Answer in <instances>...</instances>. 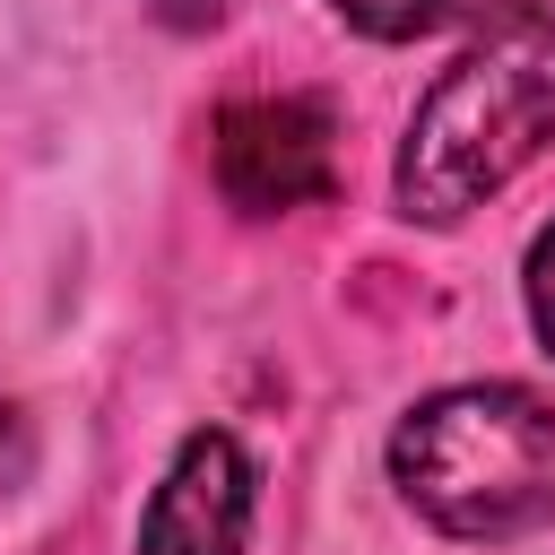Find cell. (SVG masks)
Here are the masks:
<instances>
[{"instance_id": "cell-4", "label": "cell", "mask_w": 555, "mask_h": 555, "mask_svg": "<svg viewBox=\"0 0 555 555\" xmlns=\"http://www.w3.org/2000/svg\"><path fill=\"white\" fill-rule=\"evenodd\" d=\"M251 512H260V468L225 425H191L147 503H139V538L130 555H243L251 546Z\"/></svg>"}, {"instance_id": "cell-2", "label": "cell", "mask_w": 555, "mask_h": 555, "mask_svg": "<svg viewBox=\"0 0 555 555\" xmlns=\"http://www.w3.org/2000/svg\"><path fill=\"white\" fill-rule=\"evenodd\" d=\"M399 503L460 546H520L555 529V399L529 382H442L399 408Z\"/></svg>"}, {"instance_id": "cell-1", "label": "cell", "mask_w": 555, "mask_h": 555, "mask_svg": "<svg viewBox=\"0 0 555 555\" xmlns=\"http://www.w3.org/2000/svg\"><path fill=\"white\" fill-rule=\"evenodd\" d=\"M555 147V0H529L520 17L460 43V61L416 95L390 199L408 225H460L494 191H512Z\"/></svg>"}, {"instance_id": "cell-8", "label": "cell", "mask_w": 555, "mask_h": 555, "mask_svg": "<svg viewBox=\"0 0 555 555\" xmlns=\"http://www.w3.org/2000/svg\"><path fill=\"white\" fill-rule=\"evenodd\" d=\"M225 9H234V0H156V17H165V26H182V35H199V26H217Z\"/></svg>"}, {"instance_id": "cell-5", "label": "cell", "mask_w": 555, "mask_h": 555, "mask_svg": "<svg viewBox=\"0 0 555 555\" xmlns=\"http://www.w3.org/2000/svg\"><path fill=\"white\" fill-rule=\"evenodd\" d=\"M529 0H330V17L364 43H425V35H486Z\"/></svg>"}, {"instance_id": "cell-3", "label": "cell", "mask_w": 555, "mask_h": 555, "mask_svg": "<svg viewBox=\"0 0 555 555\" xmlns=\"http://www.w3.org/2000/svg\"><path fill=\"white\" fill-rule=\"evenodd\" d=\"M208 182L234 217H295L338 191L330 95H234L208 113Z\"/></svg>"}, {"instance_id": "cell-7", "label": "cell", "mask_w": 555, "mask_h": 555, "mask_svg": "<svg viewBox=\"0 0 555 555\" xmlns=\"http://www.w3.org/2000/svg\"><path fill=\"white\" fill-rule=\"evenodd\" d=\"M26 477H35V425L0 399V494H17Z\"/></svg>"}, {"instance_id": "cell-6", "label": "cell", "mask_w": 555, "mask_h": 555, "mask_svg": "<svg viewBox=\"0 0 555 555\" xmlns=\"http://www.w3.org/2000/svg\"><path fill=\"white\" fill-rule=\"evenodd\" d=\"M520 304H529V330H538V347L555 356V217L529 234V251H520Z\"/></svg>"}]
</instances>
